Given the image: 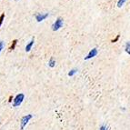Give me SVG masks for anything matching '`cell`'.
<instances>
[{
	"mask_svg": "<svg viewBox=\"0 0 130 130\" xmlns=\"http://www.w3.org/2000/svg\"><path fill=\"white\" fill-rule=\"evenodd\" d=\"M25 98V95L24 94H18V95H15V98H14L13 100V106L14 107H18V106H19L20 105L22 104V102H23V100H24Z\"/></svg>",
	"mask_w": 130,
	"mask_h": 130,
	"instance_id": "obj_1",
	"label": "cell"
},
{
	"mask_svg": "<svg viewBox=\"0 0 130 130\" xmlns=\"http://www.w3.org/2000/svg\"><path fill=\"white\" fill-rule=\"evenodd\" d=\"M33 117V116L31 115V114H29V115H26L25 116V117H23L21 118V126H20V130H24L25 126H26V124L29 122V120L31 119Z\"/></svg>",
	"mask_w": 130,
	"mask_h": 130,
	"instance_id": "obj_2",
	"label": "cell"
},
{
	"mask_svg": "<svg viewBox=\"0 0 130 130\" xmlns=\"http://www.w3.org/2000/svg\"><path fill=\"white\" fill-rule=\"evenodd\" d=\"M62 26H63V18H58L56 20V22H55L54 24H53L52 29L54 31H56V30H58V29H60V28L62 27Z\"/></svg>",
	"mask_w": 130,
	"mask_h": 130,
	"instance_id": "obj_3",
	"label": "cell"
},
{
	"mask_svg": "<svg viewBox=\"0 0 130 130\" xmlns=\"http://www.w3.org/2000/svg\"><path fill=\"white\" fill-rule=\"evenodd\" d=\"M96 55H98V48H93L92 50H90V52L85 57V60H88V59L92 58V57H95Z\"/></svg>",
	"mask_w": 130,
	"mask_h": 130,
	"instance_id": "obj_4",
	"label": "cell"
},
{
	"mask_svg": "<svg viewBox=\"0 0 130 130\" xmlns=\"http://www.w3.org/2000/svg\"><path fill=\"white\" fill-rule=\"evenodd\" d=\"M47 17H48V13H46V14L38 13L36 15V19H37V22H41V21H43V20L46 19Z\"/></svg>",
	"mask_w": 130,
	"mask_h": 130,
	"instance_id": "obj_5",
	"label": "cell"
},
{
	"mask_svg": "<svg viewBox=\"0 0 130 130\" xmlns=\"http://www.w3.org/2000/svg\"><path fill=\"white\" fill-rule=\"evenodd\" d=\"M18 39H14L13 41L11 42L10 46H9V47H8V51H9V52H11V51H13V50L15 49V46H17V44H18Z\"/></svg>",
	"mask_w": 130,
	"mask_h": 130,
	"instance_id": "obj_6",
	"label": "cell"
},
{
	"mask_svg": "<svg viewBox=\"0 0 130 130\" xmlns=\"http://www.w3.org/2000/svg\"><path fill=\"white\" fill-rule=\"evenodd\" d=\"M34 42H35V38L33 37L32 39H31V41L29 42V43L26 45V52H29L31 50V48H32V46H33V45H34Z\"/></svg>",
	"mask_w": 130,
	"mask_h": 130,
	"instance_id": "obj_7",
	"label": "cell"
},
{
	"mask_svg": "<svg viewBox=\"0 0 130 130\" xmlns=\"http://www.w3.org/2000/svg\"><path fill=\"white\" fill-rule=\"evenodd\" d=\"M48 66L50 67H54L56 66V61H55L54 57H50L49 59V62H48Z\"/></svg>",
	"mask_w": 130,
	"mask_h": 130,
	"instance_id": "obj_8",
	"label": "cell"
},
{
	"mask_svg": "<svg viewBox=\"0 0 130 130\" xmlns=\"http://www.w3.org/2000/svg\"><path fill=\"white\" fill-rule=\"evenodd\" d=\"M126 52L127 53L128 55H130V41L129 42H126Z\"/></svg>",
	"mask_w": 130,
	"mask_h": 130,
	"instance_id": "obj_9",
	"label": "cell"
},
{
	"mask_svg": "<svg viewBox=\"0 0 130 130\" xmlns=\"http://www.w3.org/2000/svg\"><path fill=\"white\" fill-rule=\"evenodd\" d=\"M126 0H118V2H117V7H121L122 6L125 4V2H126Z\"/></svg>",
	"mask_w": 130,
	"mask_h": 130,
	"instance_id": "obj_10",
	"label": "cell"
},
{
	"mask_svg": "<svg viewBox=\"0 0 130 130\" xmlns=\"http://www.w3.org/2000/svg\"><path fill=\"white\" fill-rule=\"evenodd\" d=\"M76 72H77V70H76V68H74V69H72L71 71H70L69 73H68V76H73L75 74H76Z\"/></svg>",
	"mask_w": 130,
	"mask_h": 130,
	"instance_id": "obj_11",
	"label": "cell"
},
{
	"mask_svg": "<svg viewBox=\"0 0 130 130\" xmlns=\"http://www.w3.org/2000/svg\"><path fill=\"white\" fill-rule=\"evenodd\" d=\"M4 19H5V13H2L1 15H0V26H2Z\"/></svg>",
	"mask_w": 130,
	"mask_h": 130,
	"instance_id": "obj_12",
	"label": "cell"
},
{
	"mask_svg": "<svg viewBox=\"0 0 130 130\" xmlns=\"http://www.w3.org/2000/svg\"><path fill=\"white\" fill-rule=\"evenodd\" d=\"M119 37H120V36H119V35H117V37H116L114 39H112V40H111V42H112V43H116V42L118 41V39H119Z\"/></svg>",
	"mask_w": 130,
	"mask_h": 130,
	"instance_id": "obj_13",
	"label": "cell"
},
{
	"mask_svg": "<svg viewBox=\"0 0 130 130\" xmlns=\"http://www.w3.org/2000/svg\"><path fill=\"white\" fill-rule=\"evenodd\" d=\"M100 130H110V129L106 127V125H103V126H101V127H100Z\"/></svg>",
	"mask_w": 130,
	"mask_h": 130,
	"instance_id": "obj_14",
	"label": "cell"
},
{
	"mask_svg": "<svg viewBox=\"0 0 130 130\" xmlns=\"http://www.w3.org/2000/svg\"><path fill=\"white\" fill-rule=\"evenodd\" d=\"M3 48H4V42H3V41H0V52L2 51Z\"/></svg>",
	"mask_w": 130,
	"mask_h": 130,
	"instance_id": "obj_15",
	"label": "cell"
},
{
	"mask_svg": "<svg viewBox=\"0 0 130 130\" xmlns=\"http://www.w3.org/2000/svg\"><path fill=\"white\" fill-rule=\"evenodd\" d=\"M13 99H14V98L12 96V95H10V96H9V98H8V102H9V103H11Z\"/></svg>",
	"mask_w": 130,
	"mask_h": 130,
	"instance_id": "obj_16",
	"label": "cell"
},
{
	"mask_svg": "<svg viewBox=\"0 0 130 130\" xmlns=\"http://www.w3.org/2000/svg\"><path fill=\"white\" fill-rule=\"evenodd\" d=\"M15 1H18V0H15Z\"/></svg>",
	"mask_w": 130,
	"mask_h": 130,
	"instance_id": "obj_17",
	"label": "cell"
}]
</instances>
